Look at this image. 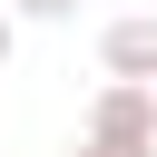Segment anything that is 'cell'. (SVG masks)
Returning a JSON list of instances; mask_svg holds the SVG:
<instances>
[{
    "label": "cell",
    "mask_w": 157,
    "mask_h": 157,
    "mask_svg": "<svg viewBox=\"0 0 157 157\" xmlns=\"http://www.w3.org/2000/svg\"><path fill=\"white\" fill-rule=\"evenodd\" d=\"M88 137L118 147V157H157V108H147V88H137V78H108V88L88 98Z\"/></svg>",
    "instance_id": "6da1fadb"
},
{
    "label": "cell",
    "mask_w": 157,
    "mask_h": 157,
    "mask_svg": "<svg viewBox=\"0 0 157 157\" xmlns=\"http://www.w3.org/2000/svg\"><path fill=\"white\" fill-rule=\"evenodd\" d=\"M98 69L157 88V20H108V29H98Z\"/></svg>",
    "instance_id": "7a4b0ae2"
},
{
    "label": "cell",
    "mask_w": 157,
    "mask_h": 157,
    "mask_svg": "<svg viewBox=\"0 0 157 157\" xmlns=\"http://www.w3.org/2000/svg\"><path fill=\"white\" fill-rule=\"evenodd\" d=\"M10 20H78V0H10Z\"/></svg>",
    "instance_id": "3957f363"
},
{
    "label": "cell",
    "mask_w": 157,
    "mask_h": 157,
    "mask_svg": "<svg viewBox=\"0 0 157 157\" xmlns=\"http://www.w3.org/2000/svg\"><path fill=\"white\" fill-rule=\"evenodd\" d=\"M10 49H20V20H10V10H0V69H10Z\"/></svg>",
    "instance_id": "277c9868"
},
{
    "label": "cell",
    "mask_w": 157,
    "mask_h": 157,
    "mask_svg": "<svg viewBox=\"0 0 157 157\" xmlns=\"http://www.w3.org/2000/svg\"><path fill=\"white\" fill-rule=\"evenodd\" d=\"M69 157H118V147H98V137H78V147H69Z\"/></svg>",
    "instance_id": "5b68a950"
},
{
    "label": "cell",
    "mask_w": 157,
    "mask_h": 157,
    "mask_svg": "<svg viewBox=\"0 0 157 157\" xmlns=\"http://www.w3.org/2000/svg\"><path fill=\"white\" fill-rule=\"evenodd\" d=\"M147 108H157V88H147Z\"/></svg>",
    "instance_id": "8992f818"
}]
</instances>
